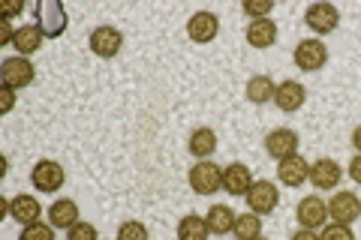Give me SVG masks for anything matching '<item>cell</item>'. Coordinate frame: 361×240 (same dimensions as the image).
Masks as SVG:
<instances>
[{
	"instance_id": "cell-1",
	"label": "cell",
	"mask_w": 361,
	"mask_h": 240,
	"mask_svg": "<svg viewBox=\"0 0 361 240\" xmlns=\"http://www.w3.org/2000/svg\"><path fill=\"white\" fill-rule=\"evenodd\" d=\"M33 15H37V27L42 30V37H49V39L63 37L66 25H70L66 9H63V4H58V0H42V4H37L33 6Z\"/></svg>"
},
{
	"instance_id": "cell-2",
	"label": "cell",
	"mask_w": 361,
	"mask_h": 240,
	"mask_svg": "<svg viewBox=\"0 0 361 240\" xmlns=\"http://www.w3.org/2000/svg\"><path fill=\"white\" fill-rule=\"evenodd\" d=\"M0 78H4V87L18 90V87L33 84V78H37V70H33V63L27 61V57L16 54V57H6V61L0 63Z\"/></svg>"
},
{
	"instance_id": "cell-3",
	"label": "cell",
	"mask_w": 361,
	"mask_h": 240,
	"mask_svg": "<svg viewBox=\"0 0 361 240\" xmlns=\"http://www.w3.org/2000/svg\"><path fill=\"white\" fill-rule=\"evenodd\" d=\"M63 180H66V171L61 163H54V159H39L30 171V184L39 192H58L63 187Z\"/></svg>"
},
{
	"instance_id": "cell-4",
	"label": "cell",
	"mask_w": 361,
	"mask_h": 240,
	"mask_svg": "<svg viewBox=\"0 0 361 240\" xmlns=\"http://www.w3.org/2000/svg\"><path fill=\"white\" fill-rule=\"evenodd\" d=\"M329 63V49L319 39H301L295 45V66L304 72H319Z\"/></svg>"
},
{
	"instance_id": "cell-5",
	"label": "cell",
	"mask_w": 361,
	"mask_h": 240,
	"mask_svg": "<svg viewBox=\"0 0 361 240\" xmlns=\"http://www.w3.org/2000/svg\"><path fill=\"white\" fill-rule=\"evenodd\" d=\"M190 187L199 196H211V192H217L223 187V171L214 163H208V159H202V163L190 168Z\"/></svg>"
},
{
	"instance_id": "cell-6",
	"label": "cell",
	"mask_w": 361,
	"mask_h": 240,
	"mask_svg": "<svg viewBox=\"0 0 361 240\" xmlns=\"http://www.w3.org/2000/svg\"><path fill=\"white\" fill-rule=\"evenodd\" d=\"M244 198H247V204H250V213L265 216V213H271V210L277 208L280 192H277V187L271 184V180H256Z\"/></svg>"
},
{
	"instance_id": "cell-7",
	"label": "cell",
	"mask_w": 361,
	"mask_h": 240,
	"mask_svg": "<svg viewBox=\"0 0 361 240\" xmlns=\"http://www.w3.org/2000/svg\"><path fill=\"white\" fill-rule=\"evenodd\" d=\"M295 151H298V132L295 130H274V132L265 135V153L271 159H277V163L295 156Z\"/></svg>"
},
{
	"instance_id": "cell-8",
	"label": "cell",
	"mask_w": 361,
	"mask_h": 240,
	"mask_svg": "<svg viewBox=\"0 0 361 240\" xmlns=\"http://www.w3.org/2000/svg\"><path fill=\"white\" fill-rule=\"evenodd\" d=\"M298 222L301 228H310V232H316V228H325V220H329V204H325L319 196H307L298 201Z\"/></svg>"
},
{
	"instance_id": "cell-9",
	"label": "cell",
	"mask_w": 361,
	"mask_h": 240,
	"mask_svg": "<svg viewBox=\"0 0 361 240\" xmlns=\"http://www.w3.org/2000/svg\"><path fill=\"white\" fill-rule=\"evenodd\" d=\"M304 21H307L310 30L325 37V33L337 30V25H341V13H337V6H331V4H313V6H307V13H304Z\"/></svg>"
},
{
	"instance_id": "cell-10",
	"label": "cell",
	"mask_w": 361,
	"mask_h": 240,
	"mask_svg": "<svg viewBox=\"0 0 361 240\" xmlns=\"http://www.w3.org/2000/svg\"><path fill=\"white\" fill-rule=\"evenodd\" d=\"M123 49V33L111 25H103L90 33V51L97 57H115Z\"/></svg>"
},
{
	"instance_id": "cell-11",
	"label": "cell",
	"mask_w": 361,
	"mask_h": 240,
	"mask_svg": "<svg viewBox=\"0 0 361 240\" xmlns=\"http://www.w3.org/2000/svg\"><path fill=\"white\" fill-rule=\"evenodd\" d=\"M329 216H334V222L353 225L361 216V201L355 192H334V198L329 201Z\"/></svg>"
},
{
	"instance_id": "cell-12",
	"label": "cell",
	"mask_w": 361,
	"mask_h": 240,
	"mask_svg": "<svg viewBox=\"0 0 361 240\" xmlns=\"http://www.w3.org/2000/svg\"><path fill=\"white\" fill-rule=\"evenodd\" d=\"M256 184L250 168H247L244 163H232L223 168V189L229 192V196H247L250 192V187Z\"/></svg>"
},
{
	"instance_id": "cell-13",
	"label": "cell",
	"mask_w": 361,
	"mask_h": 240,
	"mask_svg": "<svg viewBox=\"0 0 361 240\" xmlns=\"http://www.w3.org/2000/svg\"><path fill=\"white\" fill-rule=\"evenodd\" d=\"M304 99H307V90H304L301 82H292V78H286V82H280V84H277L274 106H277L280 111H286V114L298 111V108L304 106Z\"/></svg>"
},
{
	"instance_id": "cell-14",
	"label": "cell",
	"mask_w": 361,
	"mask_h": 240,
	"mask_svg": "<svg viewBox=\"0 0 361 240\" xmlns=\"http://www.w3.org/2000/svg\"><path fill=\"white\" fill-rule=\"evenodd\" d=\"M217 30H220V18L208 13V9H202V13H193V18L187 21V33H190V39L193 42H211L214 37H217Z\"/></svg>"
},
{
	"instance_id": "cell-15",
	"label": "cell",
	"mask_w": 361,
	"mask_h": 240,
	"mask_svg": "<svg viewBox=\"0 0 361 240\" xmlns=\"http://www.w3.org/2000/svg\"><path fill=\"white\" fill-rule=\"evenodd\" d=\"M341 177H343V171L334 159H316L310 165V180H313L316 189H337Z\"/></svg>"
},
{
	"instance_id": "cell-16",
	"label": "cell",
	"mask_w": 361,
	"mask_h": 240,
	"mask_svg": "<svg viewBox=\"0 0 361 240\" xmlns=\"http://www.w3.org/2000/svg\"><path fill=\"white\" fill-rule=\"evenodd\" d=\"M277 177H280V184H286V187H301L304 180H310V165H307V159H301L298 153L295 156H289L280 163L277 168Z\"/></svg>"
},
{
	"instance_id": "cell-17",
	"label": "cell",
	"mask_w": 361,
	"mask_h": 240,
	"mask_svg": "<svg viewBox=\"0 0 361 240\" xmlns=\"http://www.w3.org/2000/svg\"><path fill=\"white\" fill-rule=\"evenodd\" d=\"M9 216L21 225H33V222H39L42 208L33 196H16V198H9Z\"/></svg>"
},
{
	"instance_id": "cell-18",
	"label": "cell",
	"mask_w": 361,
	"mask_h": 240,
	"mask_svg": "<svg viewBox=\"0 0 361 240\" xmlns=\"http://www.w3.org/2000/svg\"><path fill=\"white\" fill-rule=\"evenodd\" d=\"M247 42L253 49H271L277 42V25L271 18H259V21H250L247 25Z\"/></svg>"
},
{
	"instance_id": "cell-19",
	"label": "cell",
	"mask_w": 361,
	"mask_h": 240,
	"mask_svg": "<svg viewBox=\"0 0 361 240\" xmlns=\"http://www.w3.org/2000/svg\"><path fill=\"white\" fill-rule=\"evenodd\" d=\"M235 220H238V213H232V208H226V204H214V208L208 210L205 222H208V232L211 234H232L235 232Z\"/></svg>"
},
{
	"instance_id": "cell-20",
	"label": "cell",
	"mask_w": 361,
	"mask_h": 240,
	"mask_svg": "<svg viewBox=\"0 0 361 240\" xmlns=\"http://www.w3.org/2000/svg\"><path fill=\"white\" fill-rule=\"evenodd\" d=\"M78 222V204L73 198H61V201H54L51 208H49V225L54 228H70Z\"/></svg>"
},
{
	"instance_id": "cell-21",
	"label": "cell",
	"mask_w": 361,
	"mask_h": 240,
	"mask_svg": "<svg viewBox=\"0 0 361 240\" xmlns=\"http://www.w3.org/2000/svg\"><path fill=\"white\" fill-rule=\"evenodd\" d=\"M42 30L37 25H21L16 27V42H13V49L21 54V57H30L33 51H39V45H42Z\"/></svg>"
},
{
	"instance_id": "cell-22",
	"label": "cell",
	"mask_w": 361,
	"mask_h": 240,
	"mask_svg": "<svg viewBox=\"0 0 361 240\" xmlns=\"http://www.w3.org/2000/svg\"><path fill=\"white\" fill-rule=\"evenodd\" d=\"M274 94H277V84L271 82L268 75H253L250 82H247V99L256 102V106L274 102Z\"/></svg>"
},
{
	"instance_id": "cell-23",
	"label": "cell",
	"mask_w": 361,
	"mask_h": 240,
	"mask_svg": "<svg viewBox=\"0 0 361 240\" xmlns=\"http://www.w3.org/2000/svg\"><path fill=\"white\" fill-rule=\"evenodd\" d=\"M214 151H217V132H214V130L202 127V130H196L193 135H190V153H193V156L208 159Z\"/></svg>"
},
{
	"instance_id": "cell-24",
	"label": "cell",
	"mask_w": 361,
	"mask_h": 240,
	"mask_svg": "<svg viewBox=\"0 0 361 240\" xmlns=\"http://www.w3.org/2000/svg\"><path fill=\"white\" fill-rule=\"evenodd\" d=\"M208 222L196 213H190L178 222V240H208Z\"/></svg>"
},
{
	"instance_id": "cell-25",
	"label": "cell",
	"mask_w": 361,
	"mask_h": 240,
	"mask_svg": "<svg viewBox=\"0 0 361 240\" xmlns=\"http://www.w3.org/2000/svg\"><path fill=\"white\" fill-rule=\"evenodd\" d=\"M259 232H262V220H259L256 213H241L238 220H235V237L238 240H256Z\"/></svg>"
},
{
	"instance_id": "cell-26",
	"label": "cell",
	"mask_w": 361,
	"mask_h": 240,
	"mask_svg": "<svg viewBox=\"0 0 361 240\" xmlns=\"http://www.w3.org/2000/svg\"><path fill=\"white\" fill-rule=\"evenodd\" d=\"M18 240H54V225H45V222H33V225H25Z\"/></svg>"
},
{
	"instance_id": "cell-27",
	"label": "cell",
	"mask_w": 361,
	"mask_h": 240,
	"mask_svg": "<svg viewBox=\"0 0 361 240\" xmlns=\"http://www.w3.org/2000/svg\"><path fill=\"white\" fill-rule=\"evenodd\" d=\"M118 240H148V228H145L142 222L130 220V222H123L118 228Z\"/></svg>"
},
{
	"instance_id": "cell-28",
	"label": "cell",
	"mask_w": 361,
	"mask_h": 240,
	"mask_svg": "<svg viewBox=\"0 0 361 240\" xmlns=\"http://www.w3.org/2000/svg\"><path fill=\"white\" fill-rule=\"evenodd\" d=\"M271 9H274V0H247V4H244V13L250 15L253 21L268 18Z\"/></svg>"
},
{
	"instance_id": "cell-29",
	"label": "cell",
	"mask_w": 361,
	"mask_h": 240,
	"mask_svg": "<svg viewBox=\"0 0 361 240\" xmlns=\"http://www.w3.org/2000/svg\"><path fill=\"white\" fill-rule=\"evenodd\" d=\"M319 237H322V240H355L353 228H349V225H341V222H331V225H325Z\"/></svg>"
},
{
	"instance_id": "cell-30",
	"label": "cell",
	"mask_w": 361,
	"mask_h": 240,
	"mask_svg": "<svg viewBox=\"0 0 361 240\" xmlns=\"http://www.w3.org/2000/svg\"><path fill=\"white\" fill-rule=\"evenodd\" d=\"M66 240H97V228L90 222H75L70 232H66Z\"/></svg>"
},
{
	"instance_id": "cell-31",
	"label": "cell",
	"mask_w": 361,
	"mask_h": 240,
	"mask_svg": "<svg viewBox=\"0 0 361 240\" xmlns=\"http://www.w3.org/2000/svg\"><path fill=\"white\" fill-rule=\"evenodd\" d=\"M13 42H16V30L9 21H4V25H0V45H13Z\"/></svg>"
},
{
	"instance_id": "cell-32",
	"label": "cell",
	"mask_w": 361,
	"mask_h": 240,
	"mask_svg": "<svg viewBox=\"0 0 361 240\" xmlns=\"http://www.w3.org/2000/svg\"><path fill=\"white\" fill-rule=\"evenodd\" d=\"M0 96H4V108H0V111L9 114V111H13V106H16V90L13 87H4V90H0Z\"/></svg>"
},
{
	"instance_id": "cell-33",
	"label": "cell",
	"mask_w": 361,
	"mask_h": 240,
	"mask_svg": "<svg viewBox=\"0 0 361 240\" xmlns=\"http://www.w3.org/2000/svg\"><path fill=\"white\" fill-rule=\"evenodd\" d=\"M349 177H353L355 184H361V153L353 159V163H349Z\"/></svg>"
},
{
	"instance_id": "cell-34",
	"label": "cell",
	"mask_w": 361,
	"mask_h": 240,
	"mask_svg": "<svg viewBox=\"0 0 361 240\" xmlns=\"http://www.w3.org/2000/svg\"><path fill=\"white\" fill-rule=\"evenodd\" d=\"M292 240H322V237L316 232H310V228H298V232L292 234Z\"/></svg>"
},
{
	"instance_id": "cell-35",
	"label": "cell",
	"mask_w": 361,
	"mask_h": 240,
	"mask_svg": "<svg viewBox=\"0 0 361 240\" xmlns=\"http://www.w3.org/2000/svg\"><path fill=\"white\" fill-rule=\"evenodd\" d=\"M353 147L361 153V127H355V132H353Z\"/></svg>"
},
{
	"instance_id": "cell-36",
	"label": "cell",
	"mask_w": 361,
	"mask_h": 240,
	"mask_svg": "<svg viewBox=\"0 0 361 240\" xmlns=\"http://www.w3.org/2000/svg\"><path fill=\"white\" fill-rule=\"evenodd\" d=\"M256 240H262V237H256Z\"/></svg>"
}]
</instances>
